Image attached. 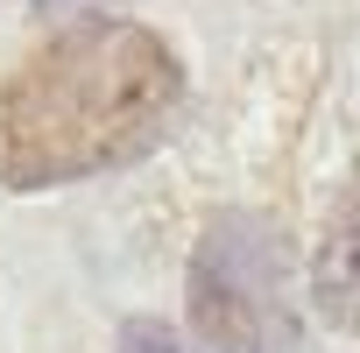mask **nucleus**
Returning <instances> with one entry per match:
<instances>
[{"mask_svg":"<svg viewBox=\"0 0 360 353\" xmlns=\"http://www.w3.org/2000/svg\"><path fill=\"white\" fill-rule=\"evenodd\" d=\"M184 113V64L141 22H71L0 85V184L57 191L148 155Z\"/></svg>","mask_w":360,"mask_h":353,"instance_id":"1","label":"nucleus"},{"mask_svg":"<svg viewBox=\"0 0 360 353\" xmlns=\"http://www.w3.org/2000/svg\"><path fill=\"white\" fill-rule=\"evenodd\" d=\"M191 325L212 353H297L304 318L290 290V240L276 219L212 212L191 255Z\"/></svg>","mask_w":360,"mask_h":353,"instance_id":"2","label":"nucleus"},{"mask_svg":"<svg viewBox=\"0 0 360 353\" xmlns=\"http://www.w3.org/2000/svg\"><path fill=\"white\" fill-rule=\"evenodd\" d=\"M311 304L332 332H360V169L325 212V233L311 255Z\"/></svg>","mask_w":360,"mask_h":353,"instance_id":"3","label":"nucleus"},{"mask_svg":"<svg viewBox=\"0 0 360 353\" xmlns=\"http://www.w3.org/2000/svg\"><path fill=\"white\" fill-rule=\"evenodd\" d=\"M120 353H176V339H169L155 318H134V325L120 332Z\"/></svg>","mask_w":360,"mask_h":353,"instance_id":"4","label":"nucleus"},{"mask_svg":"<svg viewBox=\"0 0 360 353\" xmlns=\"http://www.w3.org/2000/svg\"><path fill=\"white\" fill-rule=\"evenodd\" d=\"M29 8L43 15V22H99V8H113V0H29Z\"/></svg>","mask_w":360,"mask_h":353,"instance_id":"5","label":"nucleus"}]
</instances>
